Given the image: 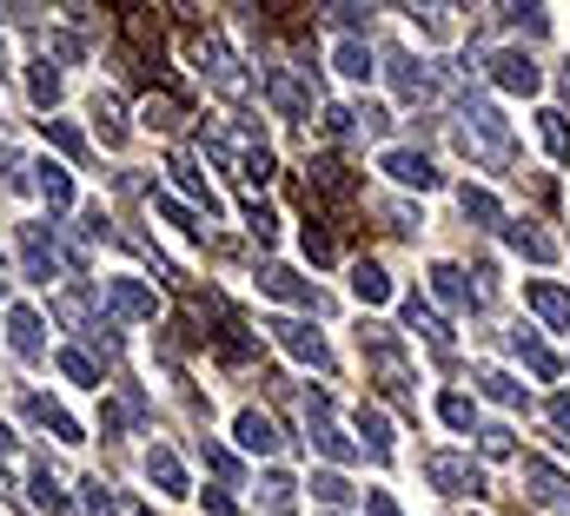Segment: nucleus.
I'll return each mask as SVG.
<instances>
[{"label": "nucleus", "mask_w": 570, "mask_h": 516, "mask_svg": "<svg viewBox=\"0 0 570 516\" xmlns=\"http://www.w3.org/2000/svg\"><path fill=\"white\" fill-rule=\"evenodd\" d=\"M425 477H432L445 496H484V470H477L471 457H458V451H432V457H425Z\"/></svg>", "instance_id": "nucleus-1"}, {"label": "nucleus", "mask_w": 570, "mask_h": 516, "mask_svg": "<svg viewBox=\"0 0 570 516\" xmlns=\"http://www.w3.org/2000/svg\"><path fill=\"white\" fill-rule=\"evenodd\" d=\"M186 53L199 60V73H206V79L219 86V94H226V100H246V73H239V66H232V53H226L219 40H199V34H193V40H186Z\"/></svg>", "instance_id": "nucleus-2"}, {"label": "nucleus", "mask_w": 570, "mask_h": 516, "mask_svg": "<svg viewBox=\"0 0 570 516\" xmlns=\"http://www.w3.org/2000/svg\"><path fill=\"white\" fill-rule=\"evenodd\" d=\"M21 266H27V279H34V285L60 279V251H53V225H47V219L21 225Z\"/></svg>", "instance_id": "nucleus-3"}, {"label": "nucleus", "mask_w": 570, "mask_h": 516, "mask_svg": "<svg viewBox=\"0 0 570 516\" xmlns=\"http://www.w3.org/2000/svg\"><path fill=\"white\" fill-rule=\"evenodd\" d=\"M492 79L505 86V94H537V86H544V66H537L524 47H505V53H492Z\"/></svg>", "instance_id": "nucleus-4"}, {"label": "nucleus", "mask_w": 570, "mask_h": 516, "mask_svg": "<svg viewBox=\"0 0 570 516\" xmlns=\"http://www.w3.org/2000/svg\"><path fill=\"white\" fill-rule=\"evenodd\" d=\"M266 331H272L279 344H286V352H292L299 365H318V371H325V365H332V352H325V337H318L312 324H299V318H272Z\"/></svg>", "instance_id": "nucleus-5"}, {"label": "nucleus", "mask_w": 570, "mask_h": 516, "mask_svg": "<svg viewBox=\"0 0 570 516\" xmlns=\"http://www.w3.org/2000/svg\"><path fill=\"white\" fill-rule=\"evenodd\" d=\"M378 165L391 172L398 186H419V193H432V186H438V165H432V152H419V146H391Z\"/></svg>", "instance_id": "nucleus-6"}, {"label": "nucleus", "mask_w": 570, "mask_h": 516, "mask_svg": "<svg viewBox=\"0 0 570 516\" xmlns=\"http://www.w3.org/2000/svg\"><path fill=\"white\" fill-rule=\"evenodd\" d=\"M100 305H107L113 318H153V311H159V298H153L140 279H100Z\"/></svg>", "instance_id": "nucleus-7"}, {"label": "nucleus", "mask_w": 570, "mask_h": 516, "mask_svg": "<svg viewBox=\"0 0 570 516\" xmlns=\"http://www.w3.org/2000/svg\"><path fill=\"white\" fill-rule=\"evenodd\" d=\"M259 292H266V298H279V305H305V311H318L312 279H299L292 266H259Z\"/></svg>", "instance_id": "nucleus-8"}, {"label": "nucleus", "mask_w": 570, "mask_h": 516, "mask_svg": "<svg viewBox=\"0 0 570 516\" xmlns=\"http://www.w3.org/2000/svg\"><path fill=\"white\" fill-rule=\"evenodd\" d=\"M232 438H239V451H253V457H272L286 438H279V423L266 417V410H239L232 417Z\"/></svg>", "instance_id": "nucleus-9"}, {"label": "nucleus", "mask_w": 570, "mask_h": 516, "mask_svg": "<svg viewBox=\"0 0 570 516\" xmlns=\"http://www.w3.org/2000/svg\"><path fill=\"white\" fill-rule=\"evenodd\" d=\"M8 337H14V352H21L27 365H40V358H47V324H40V311H34V305H14V311H8Z\"/></svg>", "instance_id": "nucleus-10"}, {"label": "nucleus", "mask_w": 570, "mask_h": 516, "mask_svg": "<svg viewBox=\"0 0 570 516\" xmlns=\"http://www.w3.org/2000/svg\"><path fill=\"white\" fill-rule=\"evenodd\" d=\"M524 490H531L544 509H563V503H570V483H563L557 464H544V457H524Z\"/></svg>", "instance_id": "nucleus-11"}, {"label": "nucleus", "mask_w": 570, "mask_h": 516, "mask_svg": "<svg viewBox=\"0 0 570 516\" xmlns=\"http://www.w3.org/2000/svg\"><path fill=\"white\" fill-rule=\"evenodd\" d=\"M524 305L550 318V331H570V292L550 285V279H524Z\"/></svg>", "instance_id": "nucleus-12"}, {"label": "nucleus", "mask_w": 570, "mask_h": 516, "mask_svg": "<svg viewBox=\"0 0 570 516\" xmlns=\"http://www.w3.org/2000/svg\"><path fill=\"white\" fill-rule=\"evenodd\" d=\"M27 417H34V423H47L60 444H87V430H80V423H73L53 397H40V391H27Z\"/></svg>", "instance_id": "nucleus-13"}, {"label": "nucleus", "mask_w": 570, "mask_h": 516, "mask_svg": "<svg viewBox=\"0 0 570 516\" xmlns=\"http://www.w3.org/2000/svg\"><path fill=\"white\" fill-rule=\"evenodd\" d=\"M146 477L167 490V496H186V490H193V483H186V464H180L167 444H146Z\"/></svg>", "instance_id": "nucleus-14"}, {"label": "nucleus", "mask_w": 570, "mask_h": 516, "mask_svg": "<svg viewBox=\"0 0 570 516\" xmlns=\"http://www.w3.org/2000/svg\"><path fill=\"white\" fill-rule=\"evenodd\" d=\"M432 292H438L451 311H477V292H471V279H464L458 266H432Z\"/></svg>", "instance_id": "nucleus-15"}, {"label": "nucleus", "mask_w": 570, "mask_h": 516, "mask_svg": "<svg viewBox=\"0 0 570 516\" xmlns=\"http://www.w3.org/2000/svg\"><path fill=\"white\" fill-rule=\"evenodd\" d=\"M312 451H318V457H332V464H352V457H359V444L345 438L332 417H312Z\"/></svg>", "instance_id": "nucleus-16"}, {"label": "nucleus", "mask_w": 570, "mask_h": 516, "mask_svg": "<svg viewBox=\"0 0 570 516\" xmlns=\"http://www.w3.org/2000/svg\"><path fill=\"white\" fill-rule=\"evenodd\" d=\"M167 172H173V186H180V193H193V199L206 206V219L219 212V199H213V186H206V172H199L186 152H173V159H167Z\"/></svg>", "instance_id": "nucleus-17"}, {"label": "nucleus", "mask_w": 570, "mask_h": 516, "mask_svg": "<svg viewBox=\"0 0 570 516\" xmlns=\"http://www.w3.org/2000/svg\"><path fill=\"white\" fill-rule=\"evenodd\" d=\"M505 238H511V251L518 258H537V266H550V258H557V238H544L531 219H518V225H505Z\"/></svg>", "instance_id": "nucleus-18"}, {"label": "nucleus", "mask_w": 570, "mask_h": 516, "mask_svg": "<svg viewBox=\"0 0 570 516\" xmlns=\"http://www.w3.org/2000/svg\"><path fill=\"white\" fill-rule=\"evenodd\" d=\"M391 86L404 100H425L432 94V73H425V60H412V53H391Z\"/></svg>", "instance_id": "nucleus-19"}, {"label": "nucleus", "mask_w": 570, "mask_h": 516, "mask_svg": "<svg viewBox=\"0 0 570 516\" xmlns=\"http://www.w3.org/2000/svg\"><path fill=\"white\" fill-rule=\"evenodd\" d=\"M27 496H34V503H40L47 516H73V503L60 496V477H53L47 464H34V470H27Z\"/></svg>", "instance_id": "nucleus-20"}, {"label": "nucleus", "mask_w": 570, "mask_h": 516, "mask_svg": "<svg viewBox=\"0 0 570 516\" xmlns=\"http://www.w3.org/2000/svg\"><path fill=\"white\" fill-rule=\"evenodd\" d=\"M34 186H40V199H47L53 212H66V206H73V180H66V165H53V159H40V165H34Z\"/></svg>", "instance_id": "nucleus-21"}, {"label": "nucleus", "mask_w": 570, "mask_h": 516, "mask_svg": "<svg viewBox=\"0 0 570 516\" xmlns=\"http://www.w3.org/2000/svg\"><path fill=\"white\" fill-rule=\"evenodd\" d=\"M404 324H412V331H419L425 344H438V352H445V344H451V331H445V318H438V311H432V305H425L419 292H412V298H404Z\"/></svg>", "instance_id": "nucleus-22"}, {"label": "nucleus", "mask_w": 570, "mask_h": 516, "mask_svg": "<svg viewBox=\"0 0 570 516\" xmlns=\"http://www.w3.org/2000/svg\"><path fill=\"white\" fill-rule=\"evenodd\" d=\"M87 113H94V126H100V139H107V146H126V113H120V100L107 94V86L94 94V107H87Z\"/></svg>", "instance_id": "nucleus-23"}, {"label": "nucleus", "mask_w": 570, "mask_h": 516, "mask_svg": "<svg viewBox=\"0 0 570 516\" xmlns=\"http://www.w3.org/2000/svg\"><path fill=\"white\" fill-rule=\"evenodd\" d=\"M27 100H34V107H53V100H60V66H53L47 53L27 60Z\"/></svg>", "instance_id": "nucleus-24"}, {"label": "nucleus", "mask_w": 570, "mask_h": 516, "mask_svg": "<svg viewBox=\"0 0 570 516\" xmlns=\"http://www.w3.org/2000/svg\"><path fill=\"white\" fill-rule=\"evenodd\" d=\"M511 352H518V358H524V365H531L537 378H557V358L544 352V337H537L531 324H518V331H511Z\"/></svg>", "instance_id": "nucleus-25"}, {"label": "nucleus", "mask_w": 570, "mask_h": 516, "mask_svg": "<svg viewBox=\"0 0 570 516\" xmlns=\"http://www.w3.org/2000/svg\"><path fill=\"white\" fill-rule=\"evenodd\" d=\"M359 438H365V451H372V457H391V423H385V410H378V404H359Z\"/></svg>", "instance_id": "nucleus-26"}, {"label": "nucleus", "mask_w": 570, "mask_h": 516, "mask_svg": "<svg viewBox=\"0 0 570 516\" xmlns=\"http://www.w3.org/2000/svg\"><path fill=\"white\" fill-rule=\"evenodd\" d=\"M458 206H464V219H477V225H505V206L484 193V186H458Z\"/></svg>", "instance_id": "nucleus-27"}, {"label": "nucleus", "mask_w": 570, "mask_h": 516, "mask_svg": "<svg viewBox=\"0 0 570 516\" xmlns=\"http://www.w3.org/2000/svg\"><path fill=\"white\" fill-rule=\"evenodd\" d=\"M352 292H359L365 305H385V298H391V279H385V266H372V258H365V266H352Z\"/></svg>", "instance_id": "nucleus-28"}, {"label": "nucleus", "mask_w": 570, "mask_h": 516, "mask_svg": "<svg viewBox=\"0 0 570 516\" xmlns=\"http://www.w3.org/2000/svg\"><path fill=\"white\" fill-rule=\"evenodd\" d=\"M312 186H318L325 199H352V172H345L339 159H318V165H312Z\"/></svg>", "instance_id": "nucleus-29"}, {"label": "nucleus", "mask_w": 570, "mask_h": 516, "mask_svg": "<svg viewBox=\"0 0 570 516\" xmlns=\"http://www.w3.org/2000/svg\"><path fill=\"white\" fill-rule=\"evenodd\" d=\"M332 66H339L345 79H372V47H365V40H339V47H332Z\"/></svg>", "instance_id": "nucleus-30"}, {"label": "nucleus", "mask_w": 570, "mask_h": 516, "mask_svg": "<svg viewBox=\"0 0 570 516\" xmlns=\"http://www.w3.org/2000/svg\"><path fill=\"white\" fill-rule=\"evenodd\" d=\"M537 139H544L550 159H570V120L563 113H537Z\"/></svg>", "instance_id": "nucleus-31"}, {"label": "nucleus", "mask_w": 570, "mask_h": 516, "mask_svg": "<svg viewBox=\"0 0 570 516\" xmlns=\"http://www.w3.org/2000/svg\"><path fill=\"white\" fill-rule=\"evenodd\" d=\"M153 212H159V219H167V225H180L186 238H206V225H199V219H193V212H186V206H180L173 193H153Z\"/></svg>", "instance_id": "nucleus-32"}, {"label": "nucleus", "mask_w": 570, "mask_h": 516, "mask_svg": "<svg viewBox=\"0 0 570 516\" xmlns=\"http://www.w3.org/2000/svg\"><path fill=\"white\" fill-rule=\"evenodd\" d=\"M312 496L332 503V509H345V503H352V483H345L339 470H312Z\"/></svg>", "instance_id": "nucleus-33"}, {"label": "nucleus", "mask_w": 570, "mask_h": 516, "mask_svg": "<svg viewBox=\"0 0 570 516\" xmlns=\"http://www.w3.org/2000/svg\"><path fill=\"white\" fill-rule=\"evenodd\" d=\"M80 490H87V496H80V509H87V516H120V496H113V483L87 477V483H80Z\"/></svg>", "instance_id": "nucleus-34"}, {"label": "nucleus", "mask_w": 570, "mask_h": 516, "mask_svg": "<svg viewBox=\"0 0 570 516\" xmlns=\"http://www.w3.org/2000/svg\"><path fill=\"white\" fill-rule=\"evenodd\" d=\"M53 365H60V371H66V378H73V384H87V391H100V365H94V358H87V352H60V358H53Z\"/></svg>", "instance_id": "nucleus-35"}, {"label": "nucleus", "mask_w": 570, "mask_h": 516, "mask_svg": "<svg viewBox=\"0 0 570 516\" xmlns=\"http://www.w3.org/2000/svg\"><path fill=\"white\" fill-rule=\"evenodd\" d=\"M180 120H186V113H180V100H167V94L146 100V126H153V133H180Z\"/></svg>", "instance_id": "nucleus-36"}, {"label": "nucleus", "mask_w": 570, "mask_h": 516, "mask_svg": "<svg viewBox=\"0 0 570 516\" xmlns=\"http://www.w3.org/2000/svg\"><path fill=\"white\" fill-rule=\"evenodd\" d=\"M438 417H445L451 430H471V423H477V410H471L464 391H445V397H438Z\"/></svg>", "instance_id": "nucleus-37"}, {"label": "nucleus", "mask_w": 570, "mask_h": 516, "mask_svg": "<svg viewBox=\"0 0 570 516\" xmlns=\"http://www.w3.org/2000/svg\"><path fill=\"white\" fill-rule=\"evenodd\" d=\"M477 384H484V397H492V404H524V384H518V378H505V371H484Z\"/></svg>", "instance_id": "nucleus-38"}, {"label": "nucleus", "mask_w": 570, "mask_h": 516, "mask_svg": "<svg viewBox=\"0 0 570 516\" xmlns=\"http://www.w3.org/2000/svg\"><path fill=\"white\" fill-rule=\"evenodd\" d=\"M299 245H305V258H312V266H332V258H339L332 232H318V225H305V232H299Z\"/></svg>", "instance_id": "nucleus-39"}, {"label": "nucleus", "mask_w": 570, "mask_h": 516, "mask_svg": "<svg viewBox=\"0 0 570 516\" xmlns=\"http://www.w3.org/2000/svg\"><path fill=\"white\" fill-rule=\"evenodd\" d=\"M292 496H299V483H292L286 470H266V509H279V516H286V509H292Z\"/></svg>", "instance_id": "nucleus-40"}, {"label": "nucleus", "mask_w": 570, "mask_h": 516, "mask_svg": "<svg viewBox=\"0 0 570 516\" xmlns=\"http://www.w3.org/2000/svg\"><path fill=\"white\" fill-rule=\"evenodd\" d=\"M40 126H47V139H53L60 152H73V159H87V139H80V133H73L66 120H40Z\"/></svg>", "instance_id": "nucleus-41"}, {"label": "nucleus", "mask_w": 570, "mask_h": 516, "mask_svg": "<svg viewBox=\"0 0 570 516\" xmlns=\"http://www.w3.org/2000/svg\"><path fill=\"white\" fill-rule=\"evenodd\" d=\"M505 27H518V34H544L550 14H544V8H505Z\"/></svg>", "instance_id": "nucleus-42"}, {"label": "nucleus", "mask_w": 570, "mask_h": 516, "mask_svg": "<svg viewBox=\"0 0 570 516\" xmlns=\"http://www.w3.org/2000/svg\"><path fill=\"white\" fill-rule=\"evenodd\" d=\"M199 451H206V470H213V477H226V483H239V457H232V451H219L213 438H206Z\"/></svg>", "instance_id": "nucleus-43"}, {"label": "nucleus", "mask_w": 570, "mask_h": 516, "mask_svg": "<svg viewBox=\"0 0 570 516\" xmlns=\"http://www.w3.org/2000/svg\"><path fill=\"white\" fill-rule=\"evenodd\" d=\"M477 444H484V457H511V423H484Z\"/></svg>", "instance_id": "nucleus-44"}, {"label": "nucleus", "mask_w": 570, "mask_h": 516, "mask_svg": "<svg viewBox=\"0 0 570 516\" xmlns=\"http://www.w3.org/2000/svg\"><path fill=\"white\" fill-rule=\"evenodd\" d=\"M332 27H345V40H359V27H372V8H325Z\"/></svg>", "instance_id": "nucleus-45"}, {"label": "nucleus", "mask_w": 570, "mask_h": 516, "mask_svg": "<svg viewBox=\"0 0 570 516\" xmlns=\"http://www.w3.org/2000/svg\"><path fill=\"white\" fill-rule=\"evenodd\" d=\"M246 225H253V238L266 245L272 232H279V219H272V206H259V199H246Z\"/></svg>", "instance_id": "nucleus-46"}, {"label": "nucleus", "mask_w": 570, "mask_h": 516, "mask_svg": "<svg viewBox=\"0 0 570 516\" xmlns=\"http://www.w3.org/2000/svg\"><path fill=\"white\" fill-rule=\"evenodd\" d=\"M266 180H272V152L253 146V152H246V186H266Z\"/></svg>", "instance_id": "nucleus-47"}, {"label": "nucleus", "mask_w": 570, "mask_h": 516, "mask_svg": "<svg viewBox=\"0 0 570 516\" xmlns=\"http://www.w3.org/2000/svg\"><path fill=\"white\" fill-rule=\"evenodd\" d=\"M412 21H419V27H425L432 40H445V34H451V21H445V8H412Z\"/></svg>", "instance_id": "nucleus-48"}, {"label": "nucleus", "mask_w": 570, "mask_h": 516, "mask_svg": "<svg viewBox=\"0 0 570 516\" xmlns=\"http://www.w3.org/2000/svg\"><path fill=\"white\" fill-rule=\"evenodd\" d=\"M550 423L563 430V438H557V444L570 451V391H557V397H550Z\"/></svg>", "instance_id": "nucleus-49"}, {"label": "nucleus", "mask_w": 570, "mask_h": 516, "mask_svg": "<svg viewBox=\"0 0 570 516\" xmlns=\"http://www.w3.org/2000/svg\"><path fill=\"white\" fill-rule=\"evenodd\" d=\"M385 225H391V232H419L425 219H419L412 206H385Z\"/></svg>", "instance_id": "nucleus-50"}, {"label": "nucleus", "mask_w": 570, "mask_h": 516, "mask_svg": "<svg viewBox=\"0 0 570 516\" xmlns=\"http://www.w3.org/2000/svg\"><path fill=\"white\" fill-rule=\"evenodd\" d=\"M365 509H372V516H404V509L391 503V490H365Z\"/></svg>", "instance_id": "nucleus-51"}, {"label": "nucleus", "mask_w": 570, "mask_h": 516, "mask_svg": "<svg viewBox=\"0 0 570 516\" xmlns=\"http://www.w3.org/2000/svg\"><path fill=\"white\" fill-rule=\"evenodd\" d=\"M206 509H213V516H239V503H232L226 490H206Z\"/></svg>", "instance_id": "nucleus-52"}, {"label": "nucleus", "mask_w": 570, "mask_h": 516, "mask_svg": "<svg viewBox=\"0 0 570 516\" xmlns=\"http://www.w3.org/2000/svg\"><path fill=\"white\" fill-rule=\"evenodd\" d=\"M0 172H8V186H27L21 172H14V152H8V146H0Z\"/></svg>", "instance_id": "nucleus-53"}, {"label": "nucleus", "mask_w": 570, "mask_h": 516, "mask_svg": "<svg viewBox=\"0 0 570 516\" xmlns=\"http://www.w3.org/2000/svg\"><path fill=\"white\" fill-rule=\"evenodd\" d=\"M8 457H14V430L0 423V470H8Z\"/></svg>", "instance_id": "nucleus-54"}, {"label": "nucleus", "mask_w": 570, "mask_h": 516, "mask_svg": "<svg viewBox=\"0 0 570 516\" xmlns=\"http://www.w3.org/2000/svg\"><path fill=\"white\" fill-rule=\"evenodd\" d=\"M0 73H8V47H0Z\"/></svg>", "instance_id": "nucleus-55"}, {"label": "nucleus", "mask_w": 570, "mask_h": 516, "mask_svg": "<svg viewBox=\"0 0 570 516\" xmlns=\"http://www.w3.org/2000/svg\"><path fill=\"white\" fill-rule=\"evenodd\" d=\"M0 298H8V279H0Z\"/></svg>", "instance_id": "nucleus-56"}, {"label": "nucleus", "mask_w": 570, "mask_h": 516, "mask_svg": "<svg viewBox=\"0 0 570 516\" xmlns=\"http://www.w3.org/2000/svg\"><path fill=\"white\" fill-rule=\"evenodd\" d=\"M133 516H153V509H133Z\"/></svg>", "instance_id": "nucleus-57"}, {"label": "nucleus", "mask_w": 570, "mask_h": 516, "mask_svg": "<svg viewBox=\"0 0 570 516\" xmlns=\"http://www.w3.org/2000/svg\"><path fill=\"white\" fill-rule=\"evenodd\" d=\"M563 79H570V66H563Z\"/></svg>", "instance_id": "nucleus-58"}]
</instances>
